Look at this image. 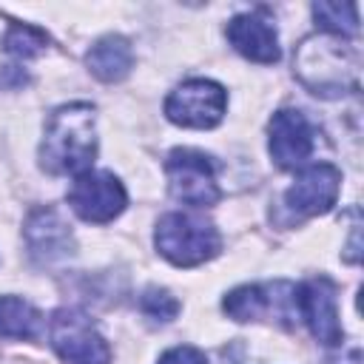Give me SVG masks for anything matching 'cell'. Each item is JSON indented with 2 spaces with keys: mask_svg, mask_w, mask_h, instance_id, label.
<instances>
[{
  "mask_svg": "<svg viewBox=\"0 0 364 364\" xmlns=\"http://www.w3.org/2000/svg\"><path fill=\"white\" fill-rule=\"evenodd\" d=\"M313 17L324 31H330L336 37H353L358 31V6L355 3H316Z\"/></svg>",
  "mask_w": 364,
  "mask_h": 364,
  "instance_id": "16",
  "label": "cell"
},
{
  "mask_svg": "<svg viewBox=\"0 0 364 364\" xmlns=\"http://www.w3.org/2000/svg\"><path fill=\"white\" fill-rule=\"evenodd\" d=\"M125 202L128 196L122 182L108 171H85L74 176L68 188V205L85 222L105 225L125 210Z\"/></svg>",
  "mask_w": 364,
  "mask_h": 364,
  "instance_id": "8",
  "label": "cell"
},
{
  "mask_svg": "<svg viewBox=\"0 0 364 364\" xmlns=\"http://www.w3.org/2000/svg\"><path fill=\"white\" fill-rule=\"evenodd\" d=\"M293 65L301 85L318 97H338L347 88H358V57L336 34H313L301 40Z\"/></svg>",
  "mask_w": 364,
  "mask_h": 364,
  "instance_id": "2",
  "label": "cell"
},
{
  "mask_svg": "<svg viewBox=\"0 0 364 364\" xmlns=\"http://www.w3.org/2000/svg\"><path fill=\"white\" fill-rule=\"evenodd\" d=\"M228 40L242 57H247L253 63L270 65L282 57L276 28L262 11H247V14L233 17L228 23Z\"/></svg>",
  "mask_w": 364,
  "mask_h": 364,
  "instance_id": "13",
  "label": "cell"
},
{
  "mask_svg": "<svg viewBox=\"0 0 364 364\" xmlns=\"http://www.w3.org/2000/svg\"><path fill=\"white\" fill-rule=\"evenodd\" d=\"M225 313L236 321H256V318H276L282 324H293L299 318L296 310V284L290 282H270V284H242L230 290L222 301Z\"/></svg>",
  "mask_w": 364,
  "mask_h": 364,
  "instance_id": "5",
  "label": "cell"
},
{
  "mask_svg": "<svg viewBox=\"0 0 364 364\" xmlns=\"http://www.w3.org/2000/svg\"><path fill=\"white\" fill-rule=\"evenodd\" d=\"M270 156L279 168H299L316 151V128L299 108H282L270 119Z\"/></svg>",
  "mask_w": 364,
  "mask_h": 364,
  "instance_id": "11",
  "label": "cell"
},
{
  "mask_svg": "<svg viewBox=\"0 0 364 364\" xmlns=\"http://www.w3.org/2000/svg\"><path fill=\"white\" fill-rule=\"evenodd\" d=\"M225 105H228V94L219 82L188 80L168 94L165 117L173 125H185V128H213L216 122H222Z\"/></svg>",
  "mask_w": 364,
  "mask_h": 364,
  "instance_id": "7",
  "label": "cell"
},
{
  "mask_svg": "<svg viewBox=\"0 0 364 364\" xmlns=\"http://www.w3.org/2000/svg\"><path fill=\"white\" fill-rule=\"evenodd\" d=\"M85 65L97 80L119 82L122 77H128V71L134 65V48L125 37L108 34L91 46V51L85 54Z\"/></svg>",
  "mask_w": 364,
  "mask_h": 364,
  "instance_id": "14",
  "label": "cell"
},
{
  "mask_svg": "<svg viewBox=\"0 0 364 364\" xmlns=\"http://www.w3.org/2000/svg\"><path fill=\"white\" fill-rule=\"evenodd\" d=\"M40 313L17 296H0V338H34Z\"/></svg>",
  "mask_w": 364,
  "mask_h": 364,
  "instance_id": "15",
  "label": "cell"
},
{
  "mask_svg": "<svg viewBox=\"0 0 364 364\" xmlns=\"http://www.w3.org/2000/svg\"><path fill=\"white\" fill-rule=\"evenodd\" d=\"M165 173L173 199L193 205V208H208L216 205L222 191L216 182V162L193 148H176L165 159Z\"/></svg>",
  "mask_w": 364,
  "mask_h": 364,
  "instance_id": "4",
  "label": "cell"
},
{
  "mask_svg": "<svg viewBox=\"0 0 364 364\" xmlns=\"http://www.w3.org/2000/svg\"><path fill=\"white\" fill-rule=\"evenodd\" d=\"M156 250L176 267H193L219 253V230L196 213H165L154 233Z\"/></svg>",
  "mask_w": 364,
  "mask_h": 364,
  "instance_id": "3",
  "label": "cell"
},
{
  "mask_svg": "<svg viewBox=\"0 0 364 364\" xmlns=\"http://www.w3.org/2000/svg\"><path fill=\"white\" fill-rule=\"evenodd\" d=\"M296 310L299 318L310 327V333L327 344L336 347L344 341V330L338 321V301H336V284L327 276L307 279L296 287Z\"/></svg>",
  "mask_w": 364,
  "mask_h": 364,
  "instance_id": "9",
  "label": "cell"
},
{
  "mask_svg": "<svg viewBox=\"0 0 364 364\" xmlns=\"http://www.w3.org/2000/svg\"><path fill=\"white\" fill-rule=\"evenodd\" d=\"M159 364H208V358L202 350L182 344V347H171L168 353H162Z\"/></svg>",
  "mask_w": 364,
  "mask_h": 364,
  "instance_id": "19",
  "label": "cell"
},
{
  "mask_svg": "<svg viewBox=\"0 0 364 364\" xmlns=\"http://www.w3.org/2000/svg\"><path fill=\"white\" fill-rule=\"evenodd\" d=\"M48 46V34L43 28H34L28 23H14L9 26L6 37H3V48L17 57V60H28V57H37L43 54Z\"/></svg>",
  "mask_w": 364,
  "mask_h": 364,
  "instance_id": "17",
  "label": "cell"
},
{
  "mask_svg": "<svg viewBox=\"0 0 364 364\" xmlns=\"http://www.w3.org/2000/svg\"><path fill=\"white\" fill-rule=\"evenodd\" d=\"M97 156V131H94V108L88 102H71L51 114L43 142H40V165L48 173H85L91 171Z\"/></svg>",
  "mask_w": 364,
  "mask_h": 364,
  "instance_id": "1",
  "label": "cell"
},
{
  "mask_svg": "<svg viewBox=\"0 0 364 364\" xmlns=\"http://www.w3.org/2000/svg\"><path fill=\"white\" fill-rule=\"evenodd\" d=\"M338 191H341V173L336 165L330 162L307 165L284 191V205L296 216H318L336 205Z\"/></svg>",
  "mask_w": 364,
  "mask_h": 364,
  "instance_id": "10",
  "label": "cell"
},
{
  "mask_svg": "<svg viewBox=\"0 0 364 364\" xmlns=\"http://www.w3.org/2000/svg\"><path fill=\"white\" fill-rule=\"evenodd\" d=\"M26 242L31 256L40 262H57L74 253L71 225L54 208H37L26 219Z\"/></svg>",
  "mask_w": 364,
  "mask_h": 364,
  "instance_id": "12",
  "label": "cell"
},
{
  "mask_svg": "<svg viewBox=\"0 0 364 364\" xmlns=\"http://www.w3.org/2000/svg\"><path fill=\"white\" fill-rule=\"evenodd\" d=\"M48 338L57 355L68 364H111L105 338L80 310H57L48 324Z\"/></svg>",
  "mask_w": 364,
  "mask_h": 364,
  "instance_id": "6",
  "label": "cell"
},
{
  "mask_svg": "<svg viewBox=\"0 0 364 364\" xmlns=\"http://www.w3.org/2000/svg\"><path fill=\"white\" fill-rule=\"evenodd\" d=\"M139 310H142L148 318L165 324V321H173V318H176V313H179V301H176L168 290L148 287V290L142 293V299H139Z\"/></svg>",
  "mask_w": 364,
  "mask_h": 364,
  "instance_id": "18",
  "label": "cell"
}]
</instances>
